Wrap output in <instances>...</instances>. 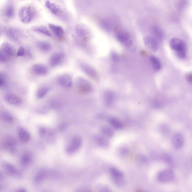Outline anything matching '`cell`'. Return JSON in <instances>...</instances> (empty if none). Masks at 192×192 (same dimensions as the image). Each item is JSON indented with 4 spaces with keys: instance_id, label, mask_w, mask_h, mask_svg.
I'll return each mask as SVG.
<instances>
[{
    "instance_id": "obj_38",
    "label": "cell",
    "mask_w": 192,
    "mask_h": 192,
    "mask_svg": "<svg viewBox=\"0 0 192 192\" xmlns=\"http://www.w3.org/2000/svg\"><path fill=\"white\" fill-rule=\"evenodd\" d=\"M1 118L3 121L8 123L13 122L14 118L12 115L7 112L3 113L1 114Z\"/></svg>"
},
{
    "instance_id": "obj_40",
    "label": "cell",
    "mask_w": 192,
    "mask_h": 192,
    "mask_svg": "<svg viewBox=\"0 0 192 192\" xmlns=\"http://www.w3.org/2000/svg\"><path fill=\"white\" fill-rule=\"evenodd\" d=\"M7 83V78L5 75L0 72V88L4 87Z\"/></svg>"
},
{
    "instance_id": "obj_36",
    "label": "cell",
    "mask_w": 192,
    "mask_h": 192,
    "mask_svg": "<svg viewBox=\"0 0 192 192\" xmlns=\"http://www.w3.org/2000/svg\"><path fill=\"white\" fill-rule=\"evenodd\" d=\"M162 159L165 163L168 166L172 167L174 165V161L172 157L169 154H164L162 156Z\"/></svg>"
},
{
    "instance_id": "obj_35",
    "label": "cell",
    "mask_w": 192,
    "mask_h": 192,
    "mask_svg": "<svg viewBox=\"0 0 192 192\" xmlns=\"http://www.w3.org/2000/svg\"><path fill=\"white\" fill-rule=\"evenodd\" d=\"M49 88L47 86H44L40 87L38 90L37 92V97L38 99L43 98L47 95L48 92Z\"/></svg>"
},
{
    "instance_id": "obj_4",
    "label": "cell",
    "mask_w": 192,
    "mask_h": 192,
    "mask_svg": "<svg viewBox=\"0 0 192 192\" xmlns=\"http://www.w3.org/2000/svg\"><path fill=\"white\" fill-rule=\"evenodd\" d=\"M79 66L80 70L90 78L95 80H98L100 78L98 72L90 64L81 62L79 64Z\"/></svg>"
},
{
    "instance_id": "obj_10",
    "label": "cell",
    "mask_w": 192,
    "mask_h": 192,
    "mask_svg": "<svg viewBox=\"0 0 192 192\" xmlns=\"http://www.w3.org/2000/svg\"><path fill=\"white\" fill-rule=\"evenodd\" d=\"M45 7L53 15L59 17L63 16L64 12L60 6L49 1H47L45 3Z\"/></svg>"
},
{
    "instance_id": "obj_16",
    "label": "cell",
    "mask_w": 192,
    "mask_h": 192,
    "mask_svg": "<svg viewBox=\"0 0 192 192\" xmlns=\"http://www.w3.org/2000/svg\"><path fill=\"white\" fill-rule=\"evenodd\" d=\"M4 99L9 104L18 105L21 104V98L15 94L12 93H8L4 95Z\"/></svg>"
},
{
    "instance_id": "obj_29",
    "label": "cell",
    "mask_w": 192,
    "mask_h": 192,
    "mask_svg": "<svg viewBox=\"0 0 192 192\" xmlns=\"http://www.w3.org/2000/svg\"><path fill=\"white\" fill-rule=\"evenodd\" d=\"M149 59L154 70L156 71H160L161 68V62L160 60L154 56H151Z\"/></svg>"
},
{
    "instance_id": "obj_19",
    "label": "cell",
    "mask_w": 192,
    "mask_h": 192,
    "mask_svg": "<svg viewBox=\"0 0 192 192\" xmlns=\"http://www.w3.org/2000/svg\"><path fill=\"white\" fill-rule=\"evenodd\" d=\"M36 45L38 49L44 53L49 52L52 48L51 44L46 41H38L36 43Z\"/></svg>"
},
{
    "instance_id": "obj_11",
    "label": "cell",
    "mask_w": 192,
    "mask_h": 192,
    "mask_svg": "<svg viewBox=\"0 0 192 192\" xmlns=\"http://www.w3.org/2000/svg\"><path fill=\"white\" fill-rule=\"evenodd\" d=\"M110 171L115 183L119 186H123L125 183L123 173L115 167L111 168Z\"/></svg>"
},
{
    "instance_id": "obj_46",
    "label": "cell",
    "mask_w": 192,
    "mask_h": 192,
    "mask_svg": "<svg viewBox=\"0 0 192 192\" xmlns=\"http://www.w3.org/2000/svg\"><path fill=\"white\" fill-rule=\"evenodd\" d=\"M177 192V191H172V192Z\"/></svg>"
},
{
    "instance_id": "obj_8",
    "label": "cell",
    "mask_w": 192,
    "mask_h": 192,
    "mask_svg": "<svg viewBox=\"0 0 192 192\" xmlns=\"http://www.w3.org/2000/svg\"><path fill=\"white\" fill-rule=\"evenodd\" d=\"M144 42L145 46L150 51L155 52L158 50L159 42L153 36H145L144 38Z\"/></svg>"
},
{
    "instance_id": "obj_30",
    "label": "cell",
    "mask_w": 192,
    "mask_h": 192,
    "mask_svg": "<svg viewBox=\"0 0 192 192\" xmlns=\"http://www.w3.org/2000/svg\"><path fill=\"white\" fill-rule=\"evenodd\" d=\"M101 133L102 135L106 138H111L114 135V131L113 129L108 126L104 125L100 129Z\"/></svg>"
},
{
    "instance_id": "obj_20",
    "label": "cell",
    "mask_w": 192,
    "mask_h": 192,
    "mask_svg": "<svg viewBox=\"0 0 192 192\" xmlns=\"http://www.w3.org/2000/svg\"><path fill=\"white\" fill-rule=\"evenodd\" d=\"M116 99V95L114 93L111 91H107L104 95V103L108 106H111L114 103Z\"/></svg>"
},
{
    "instance_id": "obj_41",
    "label": "cell",
    "mask_w": 192,
    "mask_h": 192,
    "mask_svg": "<svg viewBox=\"0 0 192 192\" xmlns=\"http://www.w3.org/2000/svg\"><path fill=\"white\" fill-rule=\"evenodd\" d=\"M8 58L3 52L2 50H0V63H5L8 61Z\"/></svg>"
},
{
    "instance_id": "obj_39",
    "label": "cell",
    "mask_w": 192,
    "mask_h": 192,
    "mask_svg": "<svg viewBox=\"0 0 192 192\" xmlns=\"http://www.w3.org/2000/svg\"><path fill=\"white\" fill-rule=\"evenodd\" d=\"M118 153V154L120 156L122 157H125L128 155L129 153V150L127 148L123 147L120 148L119 149Z\"/></svg>"
},
{
    "instance_id": "obj_43",
    "label": "cell",
    "mask_w": 192,
    "mask_h": 192,
    "mask_svg": "<svg viewBox=\"0 0 192 192\" xmlns=\"http://www.w3.org/2000/svg\"><path fill=\"white\" fill-rule=\"evenodd\" d=\"M153 105L154 108H159L161 107V104L160 102L157 101H155L153 102Z\"/></svg>"
},
{
    "instance_id": "obj_45",
    "label": "cell",
    "mask_w": 192,
    "mask_h": 192,
    "mask_svg": "<svg viewBox=\"0 0 192 192\" xmlns=\"http://www.w3.org/2000/svg\"><path fill=\"white\" fill-rule=\"evenodd\" d=\"M17 192H27L24 189H21L19 190Z\"/></svg>"
},
{
    "instance_id": "obj_6",
    "label": "cell",
    "mask_w": 192,
    "mask_h": 192,
    "mask_svg": "<svg viewBox=\"0 0 192 192\" xmlns=\"http://www.w3.org/2000/svg\"><path fill=\"white\" fill-rule=\"evenodd\" d=\"M65 58V55L63 52H56L50 56L48 60L49 64L52 68L57 67L63 63Z\"/></svg>"
},
{
    "instance_id": "obj_42",
    "label": "cell",
    "mask_w": 192,
    "mask_h": 192,
    "mask_svg": "<svg viewBox=\"0 0 192 192\" xmlns=\"http://www.w3.org/2000/svg\"><path fill=\"white\" fill-rule=\"evenodd\" d=\"M111 59L114 62H118L120 60V58L118 55L117 53L114 52L111 53Z\"/></svg>"
},
{
    "instance_id": "obj_28",
    "label": "cell",
    "mask_w": 192,
    "mask_h": 192,
    "mask_svg": "<svg viewBox=\"0 0 192 192\" xmlns=\"http://www.w3.org/2000/svg\"><path fill=\"white\" fill-rule=\"evenodd\" d=\"M4 14L6 18L9 19L13 18L15 14V7L13 4H9L6 6Z\"/></svg>"
},
{
    "instance_id": "obj_32",
    "label": "cell",
    "mask_w": 192,
    "mask_h": 192,
    "mask_svg": "<svg viewBox=\"0 0 192 192\" xmlns=\"http://www.w3.org/2000/svg\"><path fill=\"white\" fill-rule=\"evenodd\" d=\"M16 55L18 57L25 56L30 57L32 56V54L29 50L27 49L24 47L21 46L18 48V50L16 51Z\"/></svg>"
},
{
    "instance_id": "obj_15",
    "label": "cell",
    "mask_w": 192,
    "mask_h": 192,
    "mask_svg": "<svg viewBox=\"0 0 192 192\" xmlns=\"http://www.w3.org/2000/svg\"><path fill=\"white\" fill-rule=\"evenodd\" d=\"M1 50L8 58L12 57L16 54L15 47L12 44L7 42H5L2 44Z\"/></svg>"
},
{
    "instance_id": "obj_22",
    "label": "cell",
    "mask_w": 192,
    "mask_h": 192,
    "mask_svg": "<svg viewBox=\"0 0 192 192\" xmlns=\"http://www.w3.org/2000/svg\"><path fill=\"white\" fill-rule=\"evenodd\" d=\"M93 140L96 144L101 147H107L109 144V141L108 139L102 135H94Z\"/></svg>"
},
{
    "instance_id": "obj_33",
    "label": "cell",
    "mask_w": 192,
    "mask_h": 192,
    "mask_svg": "<svg viewBox=\"0 0 192 192\" xmlns=\"http://www.w3.org/2000/svg\"><path fill=\"white\" fill-rule=\"evenodd\" d=\"M101 28L104 31H109L111 30V26L109 20L106 18H102L99 22Z\"/></svg>"
},
{
    "instance_id": "obj_37",
    "label": "cell",
    "mask_w": 192,
    "mask_h": 192,
    "mask_svg": "<svg viewBox=\"0 0 192 192\" xmlns=\"http://www.w3.org/2000/svg\"><path fill=\"white\" fill-rule=\"evenodd\" d=\"M31 154L26 153L22 156L21 159V162L22 164L24 166H26L28 165L31 162Z\"/></svg>"
},
{
    "instance_id": "obj_3",
    "label": "cell",
    "mask_w": 192,
    "mask_h": 192,
    "mask_svg": "<svg viewBox=\"0 0 192 192\" xmlns=\"http://www.w3.org/2000/svg\"><path fill=\"white\" fill-rule=\"evenodd\" d=\"M75 86L80 92L89 94L93 90L92 84L83 77L78 76L75 80Z\"/></svg>"
},
{
    "instance_id": "obj_14",
    "label": "cell",
    "mask_w": 192,
    "mask_h": 192,
    "mask_svg": "<svg viewBox=\"0 0 192 192\" xmlns=\"http://www.w3.org/2000/svg\"><path fill=\"white\" fill-rule=\"evenodd\" d=\"M31 70L33 74L38 76L46 75L48 72V68L45 65L41 64H34L31 67Z\"/></svg>"
},
{
    "instance_id": "obj_13",
    "label": "cell",
    "mask_w": 192,
    "mask_h": 192,
    "mask_svg": "<svg viewBox=\"0 0 192 192\" xmlns=\"http://www.w3.org/2000/svg\"><path fill=\"white\" fill-rule=\"evenodd\" d=\"M57 81L60 85L67 88L71 87L73 83L71 75L68 74H64L60 75Z\"/></svg>"
},
{
    "instance_id": "obj_31",
    "label": "cell",
    "mask_w": 192,
    "mask_h": 192,
    "mask_svg": "<svg viewBox=\"0 0 192 192\" xmlns=\"http://www.w3.org/2000/svg\"><path fill=\"white\" fill-rule=\"evenodd\" d=\"M108 120L111 126L114 129L119 130L123 128L122 122L116 118L111 116L108 118Z\"/></svg>"
},
{
    "instance_id": "obj_25",
    "label": "cell",
    "mask_w": 192,
    "mask_h": 192,
    "mask_svg": "<svg viewBox=\"0 0 192 192\" xmlns=\"http://www.w3.org/2000/svg\"><path fill=\"white\" fill-rule=\"evenodd\" d=\"M3 145L5 147L9 150H13L16 145V141L13 137H6L3 141Z\"/></svg>"
},
{
    "instance_id": "obj_24",
    "label": "cell",
    "mask_w": 192,
    "mask_h": 192,
    "mask_svg": "<svg viewBox=\"0 0 192 192\" xmlns=\"http://www.w3.org/2000/svg\"><path fill=\"white\" fill-rule=\"evenodd\" d=\"M32 30L34 32L41 34L42 35L48 37H51L52 35L49 30L46 26L44 25L34 26L32 28Z\"/></svg>"
},
{
    "instance_id": "obj_18",
    "label": "cell",
    "mask_w": 192,
    "mask_h": 192,
    "mask_svg": "<svg viewBox=\"0 0 192 192\" xmlns=\"http://www.w3.org/2000/svg\"><path fill=\"white\" fill-rule=\"evenodd\" d=\"M172 143L175 148H181L183 147L184 143L183 136L180 133L176 134L173 137Z\"/></svg>"
},
{
    "instance_id": "obj_23",
    "label": "cell",
    "mask_w": 192,
    "mask_h": 192,
    "mask_svg": "<svg viewBox=\"0 0 192 192\" xmlns=\"http://www.w3.org/2000/svg\"><path fill=\"white\" fill-rule=\"evenodd\" d=\"M19 138L23 142H27L30 138V134L27 130L23 127H19L17 130Z\"/></svg>"
},
{
    "instance_id": "obj_27",
    "label": "cell",
    "mask_w": 192,
    "mask_h": 192,
    "mask_svg": "<svg viewBox=\"0 0 192 192\" xmlns=\"http://www.w3.org/2000/svg\"><path fill=\"white\" fill-rule=\"evenodd\" d=\"M151 30L153 34V37L159 42L163 40L164 34L163 31L160 28L157 26H154L152 27Z\"/></svg>"
},
{
    "instance_id": "obj_34",
    "label": "cell",
    "mask_w": 192,
    "mask_h": 192,
    "mask_svg": "<svg viewBox=\"0 0 192 192\" xmlns=\"http://www.w3.org/2000/svg\"><path fill=\"white\" fill-rule=\"evenodd\" d=\"M137 163L138 165L144 166L148 164L149 160L146 156L143 154H140L137 157L136 160Z\"/></svg>"
},
{
    "instance_id": "obj_17",
    "label": "cell",
    "mask_w": 192,
    "mask_h": 192,
    "mask_svg": "<svg viewBox=\"0 0 192 192\" xmlns=\"http://www.w3.org/2000/svg\"><path fill=\"white\" fill-rule=\"evenodd\" d=\"M48 27L51 32L58 38H62L64 37L65 32L63 28L59 25L49 23Z\"/></svg>"
},
{
    "instance_id": "obj_5",
    "label": "cell",
    "mask_w": 192,
    "mask_h": 192,
    "mask_svg": "<svg viewBox=\"0 0 192 192\" xmlns=\"http://www.w3.org/2000/svg\"><path fill=\"white\" fill-rule=\"evenodd\" d=\"M75 32L77 36L83 41H88L91 36L90 30L86 25L83 23H79L76 25L75 27Z\"/></svg>"
},
{
    "instance_id": "obj_44",
    "label": "cell",
    "mask_w": 192,
    "mask_h": 192,
    "mask_svg": "<svg viewBox=\"0 0 192 192\" xmlns=\"http://www.w3.org/2000/svg\"><path fill=\"white\" fill-rule=\"evenodd\" d=\"M4 175H3L2 173L0 172V180H2L4 178Z\"/></svg>"
},
{
    "instance_id": "obj_7",
    "label": "cell",
    "mask_w": 192,
    "mask_h": 192,
    "mask_svg": "<svg viewBox=\"0 0 192 192\" xmlns=\"http://www.w3.org/2000/svg\"><path fill=\"white\" fill-rule=\"evenodd\" d=\"M175 175L172 170L166 169L160 171L157 175L158 180L162 183H167L172 181Z\"/></svg>"
},
{
    "instance_id": "obj_21",
    "label": "cell",
    "mask_w": 192,
    "mask_h": 192,
    "mask_svg": "<svg viewBox=\"0 0 192 192\" xmlns=\"http://www.w3.org/2000/svg\"><path fill=\"white\" fill-rule=\"evenodd\" d=\"M2 166L4 171L10 176H15L19 174L18 170L10 164L5 163L3 164Z\"/></svg>"
},
{
    "instance_id": "obj_26",
    "label": "cell",
    "mask_w": 192,
    "mask_h": 192,
    "mask_svg": "<svg viewBox=\"0 0 192 192\" xmlns=\"http://www.w3.org/2000/svg\"><path fill=\"white\" fill-rule=\"evenodd\" d=\"M7 37L10 40L15 42L18 41L19 40L18 31L14 28H9L5 31Z\"/></svg>"
},
{
    "instance_id": "obj_2",
    "label": "cell",
    "mask_w": 192,
    "mask_h": 192,
    "mask_svg": "<svg viewBox=\"0 0 192 192\" xmlns=\"http://www.w3.org/2000/svg\"><path fill=\"white\" fill-rule=\"evenodd\" d=\"M35 11L32 7H25L20 9L18 13L20 21L24 24L31 22L35 17Z\"/></svg>"
},
{
    "instance_id": "obj_9",
    "label": "cell",
    "mask_w": 192,
    "mask_h": 192,
    "mask_svg": "<svg viewBox=\"0 0 192 192\" xmlns=\"http://www.w3.org/2000/svg\"><path fill=\"white\" fill-rule=\"evenodd\" d=\"M82 139L80 137L75 136L72 138L70 144L67 146L66 151L69 154L74 153L81 147Z\"/></svg>"
},
{
    "instance_id": "obj_12",
    "label": "cell",
    "mask_w": 192,
    "mask_h": 192,
    "mask_svg": "<svg viewBox=\"0 0 192 192\" xmlns=\"http://www.w3.org/2000/svg\"><path fill=\"white\" fill-rule=\"evenodd\" d=\"M116 37L118 41L122 45L127 47H130L132 43L131 37L129 33L124 31L118 32Z\"/></svg>"
},
{
    "instance_id": "obj_1",
    "label": "cell",
    "mask_w": 192,
    "mask_h": 192,
    "mask_svg": "<svg viewBox=\"0 0 192 192\" xmlns=\"http://www.w3.org/2000/svg\"><path fill=\"white\" fill-rule=\"evenodd\" d=\"M169 45L170 48L175 51L178 57L181 59L186 57V45L183 41L174 38L170 40Z\"/></svg>"
}]
</instances>
